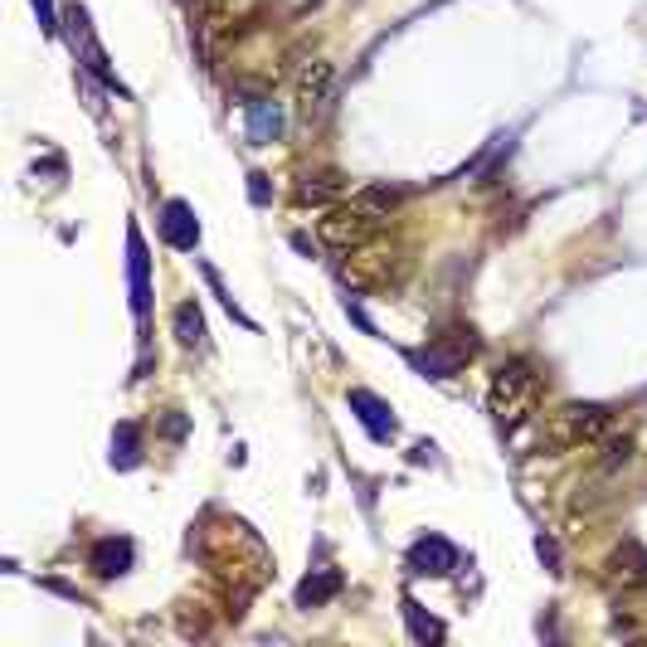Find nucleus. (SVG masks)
<instances>
[{"instance_id": "1", "label": "nucleus", "mask_w": 647, "mask_h": 647, "mask_svg": "<svg viewBox=\"0 0 647 647\" xmlns=\"http://www.w3.org/2000/svg\"><path fill=\"white\" fill-rule=\"evenodd\" d=\"M536 399H540V375L526 366V360H507V366L492 375L487 405H492L502 429H521V423L536 414Z\"/></svg>"}, {"instance_id": "2", "label": "nucleus", "mask_w": 647, "mask_h": 647, "mask_svg": "<svg viewBox=\"0 0 647 647\" xmlns=\"http://www.w3.org/2000/svg\"><path fill=\"white\" fill-rule=\"evenodd\" d=\"M608 429L604 405H564L560 414H550V449H574V443H594Z\"/></svg>"}, {"instance_id": "3", "label": "nucleus", "mask_w": 647, "mask_h": 647, "mask_svg": "<svg viewBox=\"0 0 647 647\" xmlns=\"http://www.w3.org/2000/svg\"><path fill=\"white\" fill-rule=\"evenodd\" d=\"M477 351V341L473 332H449V336H439L429 351H419L414 356V366L429 375V380H449V375H457L467 366V356Z\"/></svg>"}, {"instance_id": "4", "label": "nucleus", "mask_w": 647, "mask_h": 647, "mask_svg": "<svg viewBox=\"0 0 647 647\" xmlns=\"http://www.w3.org/2000/svg\"><path fill=\"white\" fill-rule=\"evenodd\" d=\"M127 288H132L137 322L147 326V312H151V258H147V244H141L137 229H127Z\"/></svg>"}, {"instance_id": "5", "label": "nucleus", "mask_w": 647, "mask_h": 647, "mask_svg": "<svg viewBox=\"0 0 647 647\" xmlns=\"http://www.w3.org/2000/svg\"><path fill=\"white\" fill-rule=\"evenodd\" d=\"M132 560H137V546L127 536H103V540H93V550H88V570L98 574V580H117V574H127L132 570Z\"/></svg>"}, {"instance_id": "6", "label": "nucleus", "mask_w": 647, "mask_h": 647, "mask_svg": "<svg viewBox=\"0 0 647 647\" xmlns=\"http://www.w3.org/2000/svg\"><path fill=\"white\" fill-rule=\"evenodd\" d=\"M409 570L414 574H453L457 570V546L443 536H419L409 546Z\"/></svg>"}, {"instance_id": "7", "label": "nucleus", "mask_w": 647, "mask_h": 647, "mask_svg": "<svg viewBox=\"0 0 647 647\" xmlns=\"http://www.w3.org/2000/svg\"><path fill=\"white\" fill-rule=\"evenodd\" d=\"M322 234L336 244V249H360V244H366L370 234H375V215H366V209H360V205H351V209H336V215L322 225Z\"/></svg>"}, {"instance_id": "8", "label": "nucleus", "mask_w": 647, "mask_h": 647, "mask_svg": "<svg viewBox=\"0 0 647 647\" xmlns=\"http://www.w3.org/2000/svg\"><path fill=\"white\" fill-rule=\"evenodd\" d=\"M161 234H166L171 249H185V254H191L195 244H200V219H195V209L185 205V200H166V209H161Z\"/></svg>"}, {"instance_id": "9", "label": "nucleus", "mask_w": 647, "mask_h": 647, "mask_svg": "<svg viewBox=\"0 0 647 647\" xmlns=\"http://www.w3.org/2000/svg\"><path fill=\"white\" fill-rule=\"evenodd\" d=\"M351 409H356V419L366 423V433H370L375 443H390L395 439V414H390V405H385L380 395L351 390Z\"/></svg>"}, {"instance_id": "10", "label": "nucleus", "mask_w": 647, "mask_h": 647, "mask_svg": "<svg viewBox=\"0 0 647 647\" xmlns=\"http://www.w3.org/2000/svg\"><path fill=\"white\" fill-rule=\"evenodd\" d=\"M332 88H336V68L326 64V58H316V64L302 68L298 93H302V103H308V112L312 108H326V103H332Z\"/></svg>"}, {"instance_id": "11", "label": "nucleus", "mask_w": 647, "mask_h": 647, "mask_svg": "<svg viewBox=\"0 0 647 647\" xmlns=\"http://www.w3.org/2000/svg\"><path fill=\"white\" fill-rule=\"evenodd\" d=\"M608 570H614V580L623 584V590H647V550L638 546V540H628V546L608 560Z\"/></svg>"}, {"instance_id": "12", "label": "nucleus", "mask_w": 647, "mask_h": 647, "mask_svg": "<svg viewBox=\"0 0 647 647\" xmlns=\"http://www.w3.org/2000/svg\"><path fill=\"white\" fill-rule=\"evenodd\" d=\"M244 112H249V141L254 147H268L278 132H282V108L268 98H249L244 103Z\"/></svg>"}, {"instance_id": "13", "label": "nucleus", "mask_w": 647, "mask_h": 647, "mask_svg": "<svg viewBox=\"0 0 647 647\" xmlns=\"http://www.w3.org/2000/svg\"><path fill=\"white\" fill-rule=\"evenodd\" d=\"M336 594H341V574L336 570H312L308 580L298 584V604L302 608H322V604H332Z\"/></svg>"}, {"instance_id": "14", "label": "nucleus", "mask_w": 647, "mask_h": 647, "mask_svg": "<svg viewBox=\"0 0 647 647\" xmlns=\"http://www.w3.org/2000/svg\"><path fill=\"white\" fill-rule=\"evenodd\" d=\"M141 463V429L137 423H117L112 433V467H137Z\"/></svg>"}, {"instance_id": "15", "label": "nucleus", "mask_w": 647, "mask_h": 647, "mask_svg": "<svg viewBox=\"0 0 647 647\" xmlns=\"http://www.w3.org/2000/svg\"><path fill=\"white\" fill-rule=\"evenodd\" d=\"M175 336H181V346H205V316H200L195 302L175 308Z\"/></svg>"}, {"instance_id": "16", "label": "nucleus", "mask_w": 647, "mask_h": 647, "mask_svg": "<svg viewBox=\"0 0 647 647\" xmlns=\"http://www.w3.org/2000/svg\"><path fill=\"white\" fill-rule=\"evenodd\" d=\"M399 200H405V195H399L395 185H366V191L356 195V205L366 209V215H375V219H380V215H390V209L399 205Z\"/></svg>"}, {"instance_id": "17", "label": "nucleus", "mask_w": 647, "mask_h": 647, "mask_svg": "<svg viewBox=\"0 0 647 647\" xmlns=\"http://www.w3.org/2000/svg\"><path fill=\"white\" fill-rule=\"evenodd\" d=\"M405 618H409V633H414L419 643H439V638H443V623L423 614V608L414 604V599H405Z\"/></svg>"}, {"instance_id": "18", "label": "nucleus", "mask_w": 647, "mask_h": 647, "mask_svg": "<svg viewBox=\"0 0 647 647\" xmlns=\"http://www.w3.org/2000/svg\"><path fill=\"white\" fill-rule=\"evenodd\" d=\"M332 195H341V181L336 175H308V185H302V200H332Z\"/></svg>"}, {"instance_id": "19", "label": "nucleus", "mask_w": 647, "mask_h": 647, "mask_svg": "<svg viewBox=\"0 0 647 647\" xmlns=\"http://www.w3.org/2000/svg\"><path fill=\"white\" fill-rule=\"evenodd\" d=\"M34 10H40V30L54 34L58 30V15H54V0H34Z\"/></svg>"}, {"instance_id": "20", "label": "nucleus", "mask_w": 647, "mask_h": 647, "mask_svg": "<svg viewBox=\"0 0 647 647\" xmlns=\"http://www.w3.org/2000/svg\"><path fill=\"white\" fill-rule=\"evenodd\" d=\"M249 195H254V205H268V175H249Z\"/></svg>"}]
</instances>
